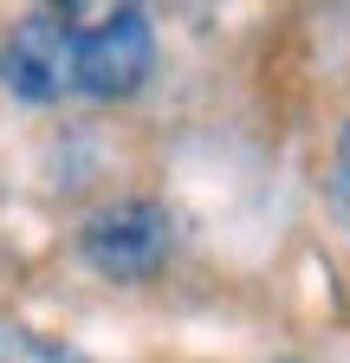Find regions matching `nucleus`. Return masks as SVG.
<instances>
[{
	"instance_id": "nucleus-1",
	"label": "nucleus",
	"mask_w": 350,
	"mask_h": 363,
	"mask_svg": "<svg viewBox=\"0 0 350 363\" xmlns=\"http://www.w3.org/2000/svg\"><path fill=\"white\" fill-rule=\"evenodd\" d=\"M156 65V26L143 7H117L72 39V84L84 98H130Z\"/></svg>"
},
{
	"instance_id": "nucleus-4",
	"label": "nucleus",
	"mask_w": 350,
	"mask_h": 363,
	"mask_svg": "<svg viewBox=\"0 0 350 363\" xmlns=\"http://www.w3.org/2000/svg\"><path fill=\"white\" fill-rule=\"evenodd\" d=\"M331 208L350 227V123L337 130V156H331Z\"/></svg>"
},
{
	"instance_id": "nucleus-3",
	"label": "nucleus",
	"mask_w": 350,
	"mask_h": 363,
	"mask_svg": "<svg viewBox=\"0 0 350 363\" xmlns=\"http://www.w3.org/2000/svg\"><path fill=\"white\" fill-rule=\"evenodd\" d=\"M72 39L78 33L59 13H26L7 33V45H0V78H7L13 98H26V104H52L59 98L72 84Z\"/></svg>"
},
{
	"instance_id": "nucleus-2",
	"label": "nucleus",
	"mask_w": 350,
	"mask_h": 363,
	"mask_svg": "<svg viewBox=\"0 0 350 363\" xmlns=\"http://www.w3.org/2000/svg\"><path fill=\"white\" fill-rule=\"evenodd\" d=\"M169 240H175L169 214L156 201H111V208H98L91 220H84V234H78L84 259H91L104 279H117V286L149 279V272L169 259Z\"/></svg>"
}]
</instances>
